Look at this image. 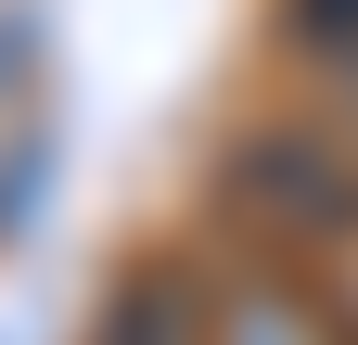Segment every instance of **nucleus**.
<instances>
[{
	"mask_svg": "<svg viewBox=\"0 0 358 345\" xmlns=\"http://www.w3.org/2000/svg\"><path fill=\"white\" fill-rule=\"evenodd\" d=\"M103 345H217V294H192L179 269H141L103 307Z\"/></svg>",
	"mask_w": 358,
	"mask_h": 345,
	"instance_id": "obj_3",
	"label": "nucleus"
},
{
	"mask_svg": "<svg viewBox=\"0 0 358 345\" xmlns=\"http://www.w3.org/2000/svg\"><path fill=\"white\" fill-rule=\"evenodd\" d=\"M333 90H345V128H358V52H333Z\"/></svg>",
	"mask_w": 358,
	"mask_h": 345,
	"instance_id": "obj_6",
	"label": "nucleus"
},
{
	"mask_svg": "<svg viewBox=\"0 0 358 345\" xmlns=\"http://www.w3.org/2000/svg\"><path fill=\"white\" fill-rule=\"evenodd\" d=\"M38 192H52V128H26V154H0V243L38 230V218H26Z\"/></svg>",
	"mask_w": 358,
	"mask_h": 345,
	"instance_id": "obj_4",
	"label": "nucleus"
},
{
	"mask_svg": "<svg viewBox=\"0 0 358 345\" xmlns=\"http://www.w3.org/2000/svg\"><path fill=\"white\" fill-rule=\"evenodd\" d=\"M231 218L268 230V243H358V128L320 115V128H256L231 154Z\"/></svg>",
	"mask_w": 358,
	"mask_h": 345,
	"instance_id": "obj_1",
	"label": "nucleus"
},
{
	"mask_svg": "<svg viewBox=\"0 0 358 345\" xmlns=\"http://www.w3.org/2000/svg\"><path fill=\"white\" fill-rule=\"evenodd\" d=\"M294 26L320 38V52H358V0H294Z\"/></svg>",
	"mask_w": 358,
	"mask_h": 345,
	"instance_id": "obj_5",
	"label": "nucleus"
},
{
	"mask_svg": "<svg viewBox=\"0 0 358 345\" xmlns=\"http://www.w3.org/2000/svg\"><path fill=\"white\" fill-rule=\"evenodd\" d=\"M217 345H358V320L320 307L307 281H231L217 294Z\"/></svg>",
	"mask_w": 358,
	"mask_h": 345,
	"instance_id": "obj_2",
	"label": "nucleus"
}]
</instances>
